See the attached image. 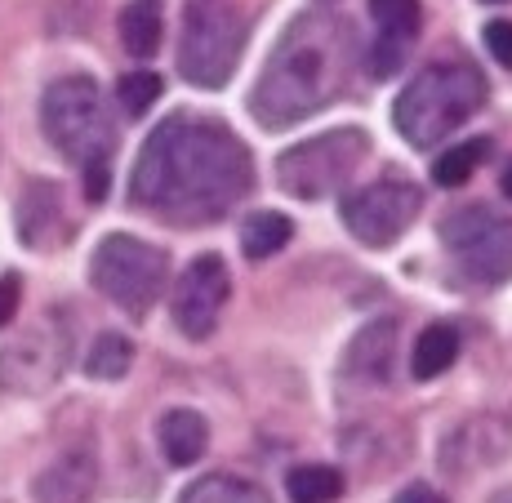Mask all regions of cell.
<instances>
[{"instance_id":"12","label":"cell","mask_w":512,"mask_h":503,"mask_svg":"<svg viewBox=\"0 0 512 503\" xmlns=\"http://www.w3.org/2000/svg\"><path fill=\"white\" fill-rule=\"evenodd\" d=\"M397 357V321H370L357 339L348 343V374L366 383H383Z\"/></svg>"},{"instance_id":"7","label":"cell","mask_w":512,"mask_h":503,"mask_svg":"<svg viewBox=\"0 0 512 503\" xmlns=\"http://www.w3.org/2000/svg\"><path fill=\"white\" fill-rule=\"evenodd\" d=\"M366 152H370V138L357 125L317 134L308 143L285 147L277 156V183L290 196H299V201H321V196H334L361 170Z\"/></svg>"},{"instance_id":"22","label":"cell","mask_w":512,"mask_h":503,"mask_svg":"<svg viewBox=\"0 0 512 503\" xmlns=\"http://www.w3.org/2000/svg\"><path fill=\"white\" fill-rule=\"evenodd\" d=\"M161 90H165V81L156 72H125L116 81V103H121V112L130 121H139V116H147V107H156Z\"/></svg>"},{"instance_id":"19","label":"cell","mask_w":512,"mask_h":503,"mask_svg":"<svg viewBox=\"0 0 512 503\" xmlns=\"http://www.w3.org/2000/svg\"><path fill=\"white\" fill-rule=\"evenodd\" d=\"M294 503H334L343 495V472L330 463H299V468L285 477Z\"/></svg>"},{"instance_id":"29","label":"cell","mask_w":512,"mask_h":503,"mask_svg":"<svg viewBox=\"0 0 512 503\" xmlns=\"http://www.w3.org/2000/svg\"><path fill=\"white\" fill-rule=\"evenodd\" d=\"M486 5H499V0H486Z\"/></svg>"},{"instance_id":"11","label":"cell","mask_w":512,"mask_h":503,"mask_svg":"<svg viewBox=\"0 0 512 503\" xmlns=\"http://www.w3.org/2000/svg\"><path fill=\"white\" fill-rule=\"evenodd\" d=\"M98 486V463L90 450H67L36 477V503H90Z\"/></svg>"},{"instance_id":"21","label":"cell","mask_w":512,"mask_h":503,"mask_svg":"<svg viewBox=\"0 0 512 503\" xmlns=\"http://www.w3.org/2000/svg\"><path fill=\"white\" fill-rule=\"evenodd\" d=\"M134 366V343L125 334H98L94 348L85 352V374L90 379H121L125 370Z\"/></svg>"},{"instance_id":"3","label":"cell","mask_w":512,"mask_h":503,"mask_svg":"<svg viewBox=\"0 0 512 503\" xmlns=\"http://www.w3.org/2000/svg\"><path fill=\"white\" fill-rule=\"evenodd\" d=\"M481 107H486V81L477 67L464 58H437L401 90L397 107H392V125L406 143L432 147L455 134L459 125H468Z\"/></svg>"},{"instance_id":"27","label":"cell","mask_w":512,"mask_h":503,"mask_svg":"<svg viewBox=\"0 0 512 503\" xmlns=\"http://www.w3.org/2000/svg\"><path fill=\"white\" fill-rule=\"evenodd\" d=\"M504 196H508V201H512V165H508V170H504Z\"/></svg>"},{"instance_id":"25","label":"cell","mask_w":512,"mask_h":503,"mask_svg":"<svg viewBox=\"0 0 512 503\" xmlns=\"http://www.w3.org/2000/svg\"><path fill=\"white\" fill-rule=\"evenodd\" d=\"M107 179H112V174H107V165H85V196H90V201H103V196H107Z\"/></svg>"},{"instance_id":"6","label":"cell","mask_w":512,"mask_h":503,"mask_svg":"<svg viewBox=\"0 0 512 503\" xmlns=\"http://www.w3.org/2000/svg\"><path fill=\"white\" fill-rule=\"evenodd\" d=\"M165 276H170V254L125 232L103 236L90 259V281L98 285V294L130 317L152 312V303L165 294Z\"/></svg>"},{"instance_id":"26","label":"cell","mask_w":512,"mask_h":503,"mask_svg":"<svg viewBox=\"0 0 512 503\" xmlns=\"http://www.w3.org/2000/svg\"><path fill=\"white\" fill-rule=\"evenodd\" d=\"M392 503H446V499H441V490H432V486H423V481H415V486H406Z\"/></svg>"},{"instance_id":"8","label":"cell","mask_w":512,"mask_h":503,"mask_svg":"<svg viewBox=\"0 0 512 503\" xmlns=\"http://www.w3.org/2000/svg\"><path fill=\"white\" fill-rule=\"evenodd\" d=\"M441 241L477 285H499L512 276V219L490 205H464L441 223Z\"/></svg>"},{"instance_id":"5","label":"cell","mask_w":512,"mask_h":503,"mask_svg":"<svg viewBox=\"0 0 512 503\" xmlns=\"http://www.w3.org/2000/svg\"><path fill=\"white\" fill-rule=\"evenodd\" d=\"M245 49V23L228 0H187L179 36V72L196 90H223Z\"/></svg>"},{"instance_id":"10","label":"cell","mask_w":512,"mask_h":503,"mask_svg":"<svg viewBox=\"0 0 512 503\" xmlns=\"http://www.w3.org/2000/svg\"><path fill=\"white\" fill-rule=\"evenodd\" d=\"M228 294H232V276L219 254H201V259L187 263L170 294V312H174L179 334H187V339H210Z\"/></svg>"},{"instance_id":"16","label":"cell","mask_w":512,"mask_h":503,"mask_svg":"<svg viewBox=\"0 0 512 503\" xmlns=\"http://www.w3.org/2000/svg\"><path fill=\"white\" fill-rule=\"evenodd\" d=\"M290 236H294V223L285 219V214L259 210L241 223V250H245V259L263 263V259H272V254H281L285 245H290Z\"/></svg>"},{"instance_id":"20","label":"cell","mask_w":512,"mask_h":503,"mask_svg":"<svg viewBox=\"0 0 512 503\" xmlns=\"http://www.w3.org/2000/svg\"><path fill=\"white\" fill-rule=\"evenodd\" d=\"M486 152H490V143L486 138H468V143H450L446 152L432 161V179H437L441 187H459V183H468L472 174H477V165L486 161Z\"/></svg>"},{"instance_id":"4","label":"cell","mask_w":512,"mask_h":503,"mask_svg":"<svg viewBox=\"0 0 512 503\" xmlns=\"http://www.w3.org/2000/svg\"><path fill=\"white\" fill-rule=\"evenodd\" d=\"M41 125L49 143L81 170L85 165H107L116 152L112 112H107L103 90L90 76H63V81L49 85L41 98Z\"/></svg>"},{"instance_id":"17","label":"cell","mask_w":512,"mask_h":503,"mask_svg":"<svg viewBox=\"0 0 512 503\" xmlns=\"http://www.w3.org/2000/svg\"><path fill=\"white\" fill-rule=\"evenodd\" d=\"M183 503H272V499H268V490L254 486V481L232 477V472H214V477L192 481Z\"/></svg>"},{"instance_id":"28","label":"cell","mask_w":512,"mask_h":503,"mask_svg":"<svg viewBox=\"0 0 512 503\" xmlns=\"http://www.w3.org/2000/svg\"><path fill=\"white\" fill-rule=\"evenodd\" d=\"M490 503H512V486H508V490H499V495L490 499Z\"/></svg>"},{"instance_id":"9","label":"cell","mask_w":512,"mask_h":503,"mask_svg":"<svg viewBox=\"0 0 512 503\" xmlns=\"http://www.w3.org/2000/svg\"><path fill=\"white\" fill-rule=\"evenodd\" d=\"M423 210V192L401 174H388L379 183L357 187L352 196H343V228L357 236L361 245H392L397 236H406V228L419 219Z\"/></svg>"},{"instance_id":"23","label":"cell","mask_w":512,"mask_h":503,"mask_svg":"<svg viewBox=\"0 0 512 503\" xmlns=\"http://www.w3.org/2000/svg\"><path fill=\"white\" fill-rule=\"evenodd\" d=\"M486 49L495 54L499 67H512V23L508 18H499V23L486 27Z\"/></svg>"},{"instance_id":"1","label":"cell","mask_w":512,"mask_h":503,"mask_svg":"<svg viewBox=\"0 0 512 503\" xmlns=\"http://www.w3.org/2000/svg\"><path fill=\"white\" fill-rule=\"evenodd\" d=\"M250 187V147L228 125L210 116H170L134 161L130 201L174 228H201L228 219Z\"/></svg>"},{"instance_id":"14","label":"cell","mask_w":512,"mask_h":503,"mask_svg":"<svg viewBox=\"0 0 512 503\" xmlns=\"http://www.w3.org/2000/svg\"><path fill=\"white\" fill-rule=\"evenodd\" d=\"M161 9H165L161 0H130L121 9V45L134 58H152L161 49V32H165Z\"/></svg>"},{"instance_id":"2","label":"cell","mask_w":512,"mask_h":503,"mask_svg":"<svg viewBox=\"0 0 512 503\" xmlns=\"http://www.w3.org/2000/svg\"><path fill=\"white\" fill-rule=\"evenodd\" d=\"M352 27L334 14H303L281 32L268 67L250 90V116L263 130H290L348 90Z\"/></svg>"},{"instance_id":"24","label":"cell","mask_w":512,"mask_h":503,"mask_svg":"<svg viewBox=\"0 0 512 503\" xmlns=\"http://www.w3.org/2000/svg\"><path fill=\"white\" fill-rule=\"evenodd\" d=\"M18 299H23V285L18 276H0V330L18 317Z\"/></svg>"},{"instance_id":"15","label":"cell","mask_w":512,"mask_h":503,"mask_svg":"<svg viewBox=\"0 0 512 503\" xmlns=\"http://www.w3.org/2000/svg\"><path fill=\"white\" fill-rule=\"evenodd\" d=\"M459 357V330L446 321H432L428 330L415 339V357H410V370H415V379H437V374H446L455 366Z\"/></svg>"},{"instance_id":"13","label":"cell","mask_w":512,"mask_h":503,"mask_svg":"<svg viewBox=\"0 0 512 503\" xmlns=\"http://www.w3.org/2000/svg\"><path fill=\"white\" fill-rule=\"evenodd\" d=\"M161 455L174 463V468H192L196 459L210 450V423L196 410H170L161 419Z\"/></svg>"},{"instance_id":"18","label":"cell","mask_w":512,"mask_h":503,"mask_svg":"<svg viewBox=\"0 0 512 503\" xmlns=\"http://www.w3.org/2000/svg\"><path fill=\"white\" fill-rule=\"evenodd\" d=\"M370 18H374V27H379L374 41H392L401 49L415 41L419 23H423L419 0H370Z\"/></svg>"}]
</instances>
